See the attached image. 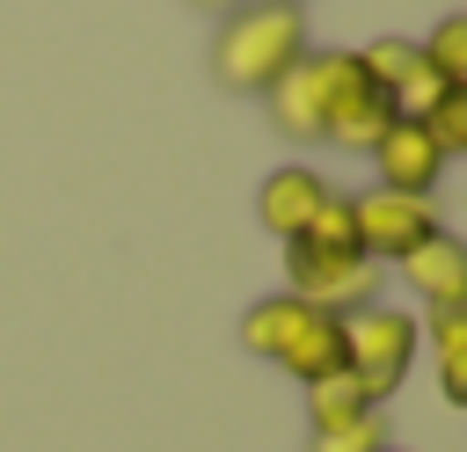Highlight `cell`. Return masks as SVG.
<instances>
[{
    "label": "cell",
    "mask_w": 467,
    "mask_h": 452,
    "mask_svg": "<svg viewBox=\"0 0 467 452\" xmlns=\"http://www.w3.org/2000/svg\"><path fill=\"white\" fill-rule=\"evenodd\" d=\"M299 51H306V7L299 0H234L219 36H212V80L234 95H263Z\"/></svg>",
    "instance_id": "obj_1"
},
{
    "label": "cell",
    "mask_w": 467,
    "mask_h": 452,
    "mask_svg": "<svg viewBox=\"0 0 467 452\" xmlns=\"http://www.w3.org/2000/svg\"><path fill=\"white\" fill-rule=\"evenodd\" d=\"M241 350H255V357L285 365L299 386H314V379L343 372V321L292 299V292H277V299H255L241 313Z\"/></svg>",
    "instance_id": "obj_2"
},
{
    "label": "cell",
    "mask_w": 467,
    "mask_h": 452,
    "mask_svg": "<svg viewBox=\"0 0 467 452\" xmlns=\"http://www.w3.org/2000/svg\"><path fill=\"white\" fill-rule=\"evenodd\" d=\"M416 343H423L416 313H401V306H387V299H372V306L343 313V365H350V379L365 386V401H372V408L409 379Z\"/></svg>",
    "instance_id": "obj_3"
},
{
    "label": "cell",
    "mask_w": 467,
    "mask_h": 452,
    "mask_svg": "<svg viewBox=\"0 0 467 452\" xmlns=\"http://www.w3.org/2000/svg\"><path fill=\"white\" fill-rule=\"evenodd\" d=\"M285 292L343 321V313L379 299V262L372 255H321L306 241H285Z\"/></svg>",
    "instance_id": "obj_4"
},
{
    "label": "cell",
    "mask_w": 467,
    "mask_h": 452,
    "mask_svg": "<svg viewBox=\"0 0 467 452\" xmlns=\"http://www.w3.org/2000/svg\"><path fill=\"white\" fill-rule=\"evenodd\" d=\"M336 58H343V51H299V58L263 87L270 131H285V139H299V146H314V139L328 131V80H336Z\"/></svg>",
    "instance_id": "obj_5"
},
{
    "label": "cell",
    "mask_w": 467,
    "mask_h": 452,
    "mask_svg": "<svg viewBox=\"0 0 467 452\" xmlns=\"http://www.w3.org/2000/svg\"><path fill=\"white\" fill-rule=\"evenodd\" d=\"M350 219H358V248L372 262H401L416 241L438 233V204L431 197H401V190H365L350 197Z\"/></svg>",
    "instance_id": "obj_6"
},
{
    "label": "cell",
    "mask_w": 467,
    "mask_h": 452,
    "mask_svg": "<svg viewBox=\"0 0 467 452\" xmlns=\"http://www.w3.org/2000/svg\"><path fill=\"white\" fill-rule=\"evenodd\" d=\"M387 124H394V102L358 73V58L343 51L336 58V80H328V146H343V153H372L379 139H387Z\"/></svg>",
    "instance_id": "obj_7"
},
{
    "label": "cell",
    "mask_w": 467,
    "mask_h": 452,
    "mask_svg": "<svg viewBox=\"0 0 467 452\" xmlns=\"http://www.w3.org/2000/svg\"><path fill=\"white\" fill-rule=\"evenodd\" d=\"M372 168H379V190H401V197H431V182H438L445 153L431 146V131H423L416 117H394V124H387V139L372 146Z\"/></svg>",
    "instance_id": "obj_8"
},
{
    "label": "cell",
    "mask_w": 467,
    "mask_h": 452,
    "mask_svg": "<svg viewBox=\"0 0 467 452\" xmlns=\"http://www.w3.org/2000/svg\"><path fill=\"white\" fill-rule=\"evenodd\" d=\"M401 270H409V284H416V299L438 313V306H467V241H452L445 226L431 233V241H416L409 255H401Z\"/></svg>",
    "instance_id": "obj_9"
},
{
    "label": "cell",
    "mask_w": 467,
    "mask_h": 452,
    "mask_svg": "<svg viewBox=\"0 0 467 452\" xmlns=\"http://www.w3.org/2000/svg\"><path fill=\"white\" fill-rule=\"evenodd\" d=\"M321 197H328V182L314 175V168H277V175H263V190H255V219L277 233V241H299L306 233V219L321 211Z\"/></svg>",
    "instance_id": "obj_10"
},
{
    "label": "cell",
    "mask_w": 467,
    "mask_h": 452,
    "mask_svg": "<svg viewBox=\"0 0 467 452\" xmlns=\"http://www.w3.org/2000/svg\"><path fill=\"white\" fill-rule=\"evenodd\" d=\"M431 350H438L445 401H467V306H438L431 313Z\"/></svg>",
    "instance_id": "obj_11"
},
{
    "label": "cell",
    "mask_w": 467,
    "mask_h": 452,
    "mask_svg": "<svg viewBox=\"0 0 467 452\" xmlns=\"http://www.w3.org/2000/svg\"><path fill=\"white\" fill-rule=\"evenodd\" d=\"M365 408H372V401H365V386L350 379V365L306 386V423H314V430H336V423H350V416H365Z\"/></svg>",
    "instance_id": "obj_12"
},
{
    "label": "cell",
    "mask_w": 467,
    "mask_h": 452,
    "mask_svg": "<svg viewBox=\"0 0 467 452\" xmlns=\"http://www.w3.org/2000/svg\"><path fill=\"white\" fill-rule=\"evenodd\" d=\"M306 248H321V255H365L358 248V219H350V197L343 190H328L321 197V211L306 219V233H299Z\"/></svg>",
    "instance_id": "obj_13"
},
{
    "label": "cell",
    "mask_w": 467,
    "mask_h": 452,
    "mask_svg": "<svg viewBox=\"0 0 467 452\" xmlns=\"http://www.w3.org/2000/svg\"><path fill=\"white\" fill-rule=\"evenodd\" d=\"M350 58H358V73H365V80H372L379 95H394V87L409 80V66H416L423 51H416L409 36H372V44H365V51H350Z\"/></svg>",
    "instance_id": "obj_14"
},
{
    "label": "cell",
    "mask_w": 467,
    "mask_h": 452,
    "mask_svg": "<svg viewBox=\"0 0 467 452\" xmlns=\"http://www.w3.org/2000/svg\"><path fill=\"white\" fill-rule=\"evenodd\" d=\"M423 51V66L445 80V87H467V15H445L438 29H431V44H416Z\"/></svg>",
    "instance_id": "obj_15"
},
{
    "label": "cell",
    "mask_w": 467,
    "mask_h": 452,
    "mask_svg": "<svg viewBox=\"0 0 467 452\" xmlns=\"http://www.w3.org/2000/svg\"><path fill=\"white\" fill-rule=\"evenodd\" d=\"M387 445H394V437H387V416H379V408H365V416L306 437V452H387Z\"/></svg>",
    "instance_id": "obj_16"
},
{
    "label": "cell",
    "mask_w": 467,
    "mask_h": 452,
    "mask_svg": "<svg viewBox=\"0 0 467 452\" xmlns=\"http://www.w3.org/2000/svg\"><path fill=\"white\" fill-rule=\"evenodd\" d=\"M423 131H431V146L452 160V153H467V87H452V95H438L423 117H416Z\"/></svg>",
    "instance_id": "obj_17"
},
{
    "label": "cell",
    "mask_w": 467,
    "mask_h": 452,
    "mask_svg": "<svg viewBox=\"0 0 467 452\" xmlns=\"http://www.w3.org/2000/svg\"><path fill=\"white\" fill-rule=\"evenodd\" d=\"M438 95H452V87H445V80H438V73H431V66L416 58V66H409V80H401V87H394L387 102H394V117H423V109H431Z\"/></svg>",
    "instance_id": "obj_18"
},
{
    "label": "cell",
    "mask_w": 467,
    "mask_h": 452,
    "mask_svg": "<svg viewBox=\"0 0 467 452\" xmlns=\"http://www.w3.org/2000/svg\"><path fill=\"white\" fill-rule=\"evenodd\" d=\"M197 7H234V0H197Z\"/></svg>",
    "instance_id": "obj_19"
},
{
    "label": "cell",
    "mask_w": 467,
    "mask_h": 452,
    "mask_svg": "<svg viewBox=\"0 0 467 452\" xmlns=\"http://www.w3.org/2000/svg\"><path fill=\"white\" fill-rule=\"evenodd\" d=\"M387 452H401V445H387Z\"/></svg>",
    "instance_id": "obj_20"
}]
</instances>
